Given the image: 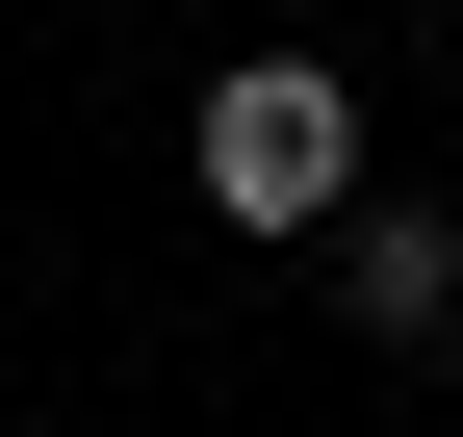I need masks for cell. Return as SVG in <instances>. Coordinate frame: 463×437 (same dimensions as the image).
I'll list each match as a JSON object with an SVG mask.
<instances>
[{
  "label": "cell",
  "instance_id": "cell-1",
  "mask_svg": "<svg viewBox=\"0 0 463 437\" xmlns=\"http://www.w3.org/2000/svg\"><path fill=\"white\" fill-rule=\"evenodd\" d=\"M181 181H206V232H335L361 206V78L335 51H232L206 129H181Z\"/></svg>",
  "mask_w": 463,
  "mask_h": 437
},
{
  "label": "cell",
  "instance_id": "cell-2",
  "mask_svg": "<svg viewBox=\"0 0 463 437\" xmlns=\"http://www.w3.org/2000/svg\"><path fill=\"white\" fill-rule=\"evenodd\" d=\"M335 309H361L386 360H438V335H463V206H386V181H361V206H335Z\"/></svg>",
  "mask_w": 463,
  "mask_h": 437
}]
</instances>
